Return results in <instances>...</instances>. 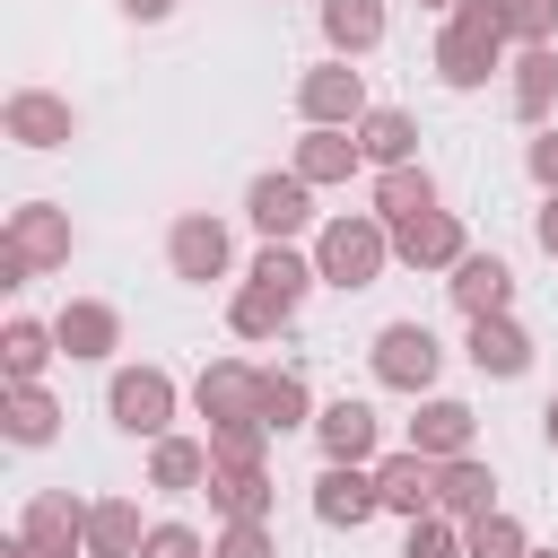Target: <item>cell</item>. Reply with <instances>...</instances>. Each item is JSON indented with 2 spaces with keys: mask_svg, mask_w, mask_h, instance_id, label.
<instances>
[{
  "mask_svg": "<svg viewBox=\"0 0 558 558\" xmlns=\"http://www.w3.org/2000/svg\"><path fill=\"white\" fill-rule=\"evenodd\" d=\"M506 52H514V35H506V17H497V0H462V9H445V35H436V78L445 87H488L497 70H506Z\"/></svg>",
  "mask_w": 558,
  "mask_h": 558,
  "instance_id": "1",
  "label": "cell"
},
{
  "mask_svg": "<svg viewBox=\"0 0 558 558\" xmlns=\"http://www.w3.org/2000/svg\"><path fill=\"white\" fill-rule=\"evenodd\" d=\"M384 262H392V227H384L375 209H340V218L314 227V270H323V288H375Z\"/></svg>",
  "mask_w": 558,
  "mask_h": 558,
  "instance_id": "2",
  "label": "cell"
},
{
  "mask_svg": "<svg viewBox=\"0 0 558 558\" xmlns=\"http://www.w3.org/2000/svg\"><path fill=\"white\" fill-rule=\"evenodd\" d=\"M174 375L166 366H113V384H105V418L122 427V436H174Z\"/></svg>",
  "mask_w": 558,
  "mask_h": 558,
  "instance_id": "3",
  "label": "cell"
},
{
  "mask_svg": "<svg viewBox=\"0 0 558 558\" xmlns=\"http://www.w3.org/2000/svg\"><path fill=\"white\" fill-rule=\"evenodd\" d=\"M436 375H445V340L427 331V323H384L375 331V384L384 392H436Z\"/></svg>",
  "mask_w": 558,
  "mask_h": 558,
  "instance_id": "4",
  "label": "cell"
},
{
  "mask_svg": "<svg viewBox=\"0 0 558 558\" xmlns=\"http://www.w3.org/2000/svg\"><path fill=\"white\" fill-rule=\"evenodd\" d=\"M296 113L305 122H331V131H357L375 105H366V70H349L340 52L331 61H314L305 78H296Z\"/></svg>",
  "mask_w": 558,
  "mask_h": 558,
  "instance_id": "5",
  "label": "cell"
},
{
  "mask_svg": "<svg viewBox=\"0 0 558 558\" xmlns=\"http://www.w3.org/2000/svg\"><path fill=\"white\" fill-rule=\"evenodd\" d=\"M244 218L262 227V244H296L314 227V183L288 166V174H253L244 183Z\"/></svg>",
  "mask_w": 558,
  "mask_h": 558,
  "instance_id": "6",
  "label": "cell"
},
{
  "mask_svg": "<svg viewBox=\"0 0 558 558\" xmlns=\"http://www.w3.org/2000/svg\"><path fill=\"white\" fill-rule=\"evenodd\" d=\"M227 262H235V244H227V218H209V209H183V218L166 227V270H174L183 288H209V279H227Z\"/></svg>",
  "mask_w": 558,
  "mask_h": 558,
  "instance_id": "7",
  "label": "cell"
},
{
  "mask_svg": "<svg viewBox=\"0 0 558 558\" xmlns=\"http://www.w3.org/2000/svg\"><path fill=\"white\" fill-rule=\"evenodd\" d=\"M17 541H26L35 558H87V497H70V488H35L26 514H17Z\"/></svg>",
  "mask_w": 558,
  "mask_h": 558,
  "instance_id": "8",
  "label": "cell"
},
{
  "mask_svg": "<svg viewBox=\"0 0 558 558\" xmlns=\"http://www.w3.org/2000/svg\"><path fill=\"white\" fill-rule=\"evenodd\" d=\"M0 244H9V253H26L35 270H70L78 227H70V209H61V201H17V209H9V227H0Z\"/></svg>",
  "mask_w": 558,
  "mask_h": 558,
  "instance_id": "9",
  "label": "cell"
},
{
  "mask_svg": "<svg viewBox=\"0 0 558 558\" xmlns=\"http://www.w3.org/2000/svg\"><path fill=\"white\" fill-rule=\"evenodd\" d=\"M375 514H384L375 462H323V480H314V523H331V532H357V523H375Z\"/></svg>",
  "mask_w": 558,
  "mask_h": 558,
  "instance_id": "10",
  "label": "cell"
},
{
  "mask_svg": "<svg viewBox=\"0 0 558 558\" xmlns=\"http://www.w3.org/2000/svg\"><path fill=\"white\" fill-rule=\"evenodd\" d=\"M0 131H9L17 148H70V140H78V105L52 96V87H17V96L0 105Z\"/></svg>",
  "mask_w": 558,
  "mask_h": 558,
  "instance_id": "11",
  "label": "cell"
},
{
  "mask_svg": "<svg viewBox=\"0 0 558 558\" xmlns=\"http://www.w3.org/2000/svg\"><path fill=\"white\" fill-rule=\"evenodd\" d=\"M192 410H201L209 427L262 418V366H244V357H209V366H201V384H192Z\"/></svg>",
  "mask_w": 558,
  "mask_h": 558,
  "instance_id": "12",
  "label": "cell"
},
{
  "mask_svg": "<svg viewBox=\"0 0 558 558\" xmlns=\"http://www.w3.org/2000/svg\"><path fill=\"white\" fill-rule=\"evenodd\" d=\"M436 480H445V462H436V453H418V445H401V453H375V488H384V514H401V523L436 514Z\"/></svg>",
  "mask_w": 558,
  "mask_h": 558,
  "instance_id": "13",
  "label": "cell"
},
{
  "mask_svg": "<svg viewBox=\"0 0 558 558\" xmlns=\"http://www.w3.org/2000/svg\"><path fill=\"white\" fill-rule=\"evenodd\" d=\"M52 340H61V357H78V366H105V357L122 349V314H113L105 296H70V305L52 314Z\"/></svg>",
  "mask_w": 558,
  "mask_h": 558,
  "instance_id": "14",
  "label": "cell"
},
{
  "mask_svg": "<svg viewBox=\"0 0 558 558\" xmlns=\"http://www.w3.org/2000/svg\"><path fill=\"white\" fill-rule=\"evenodd\" d=\"M506 105H514V122H549L558 113V44H514V61H506Z\"/></svg>",
  "mask_w": 558,
  "mask_h": 558,
  "instance_id": "15",
  "label": "cell"
},
{
  "mask_svg": "<svg viewBox=\"0 0 558 558\" xmlns=\"http://www.w3.org/2000/svg\"><path fill=\"white\" fill-rule=\"evenodd\" d=\"M314 445H323V462H375L384 453V418L366 401H323L314 410Z\"/></svg>",
  "mask_w": 558,
  "mask_h": 558,
  "instance_id": "16",
  "label": "cell"
},
{
  "mask_svg": "<svg viewBox=\"0 0 558 558\" xmlns=\"http://www.w3.org/2000/svg\"><path fill=\"white\" fill-rule=\"evenodd\" d=\"M462 253H471V235H462L453 209H427V218L392 227V262H410V270H453Z\"/></svg>",
  "mask_w": 558,
  "mask_h": 558,
  "instance_id": "17",
  "label": "cell"
},
{
  "mask_svg": "<svg viewBox=\"0 0 558 558\" xmlns=\"http://www.w3.org/2000/svg\"><path fill=\"white\" fill-rule=\"evenodd\" d=\"M462 357H471L480 375H497V384H514V375L532 366V331H523L514 314H471V340H462Z\"/></svg>",
  "mask_w": 558,
  "mask_h": 558,
  "instance_id": "18",
  "label": "cell"
},
{
  "mask_svg": "<svg viewBox=\"0 0 558 558\" xmlns=\"http://www.w3.org/2000/svg\"><path fill=\"white\" fill-rule=\"evenodd\" d=\"M471 436H480V410H471V401H453V392H418V418H410V445H418V453L453 462V453H471Z\"/></svg>",
  "mask_w": 558,
  "mask_h": 558,
  "instance_id": "19",
  "label": "cell"
},
{
  "mask_svg": "<svg viewBox=\"0 0 558 558\" xmlns=\"http://www.w3.org/2000/svg\"><path fill=\"white\" fill-rule=\"evenodd\" d=\"M270 462H209V506L218 523H270Z\"/></svg>",
  "mask_w": 558,
  "mask_h": 558,
  "instance_id": "20",
  "label": "cell"
},
{
  "mask_svg": "<svg viewBox=\"0 0 558 558\" xmlns=\"http://www.w3.org/2000/svg\"><path fill=\"white\" fill-rule=\"evenodd\" d=\"M445 288H453L462 323H471V314H514V270H506L497 253H462V262L445 270Z\"/></svg>",
  "mask_w": 558,
  "mask_h": 558,
  "instance_id": "21",
  "label": "cell"
},
{
  "mask_svg": "<svg viewBox=\"0 0 558 558\" xmlns=\"http://www.w3.org/2000/svg\"><path fill=\"white\" fill-rule=\"evenodd\" d=\"M314 192L323 183H349L357 166H366V148H357V131H331V122H305V140H296V157H288Z\"/></svg>",
  "mask_w": 558,
  "mask_h": 558,
  "instance_id": "22",
  "label": "cell"
},
{
  "mask_svg": "<svg viewBox=\"0 0 558 558\" xmlns=\"http://www.w3.org/2000/svg\"><path fill=\"white\" fill-rule=\"evenodd\" d=\"M427 209H445V192H436V174L410 157V166H375V218L384 227H410V218H427Z\"/></svg>",
  "mask_w": 558,
  "mask_h": 558,
  "instance_id": "23",
  "label": "cell"
},
{
  "mask_svg": "<svg viewBox=\"0 0 558 558\" xmlns=\"http://www.w3.org/2000/svg\"><path fill=\"white\" fill-rule=\"evenodd\" d=\"M436 514H453V523L497 514V471H488L480 453H453V462H445V480H436Z\"/></svg>",
  "mask_w": 558,
  "mask_h": 558,
  "instance_id": "24",
  "label": "cell"
},
{
  "mask_svg": "<svg viewBox=\"0 0 558 558\" xmlns=\"http://www.w3.org/2000/svg\"><path fill=\"white\" fill-rule=\"evenodd\" d=\"M148 488H166V497L209 488V436H157L148 445Z\"/></svg>",
  "mask_w": 558,
  "mask_h": 558,
  "instance_id": "25",
  "label": "cell"
},
{
  "mask_svg": "<svg viewBox=\"0 0 558 558\" xmlns=\"http://www.w3.org/2000/svg\"><path fill=\"white\" fill-rule=\"evenodd\" d=\"M140 497H87V558H140Z\"/></svg>",
  "mask_w": 558,
  "mask_h": 558,
  "instance_id": "26",
  "label": "cell"
},
{
  "mask_svg": "<svg viewBox=\"0 0 558 558\" xmlns=\"http://www.w3.org/2000/svg\"><path fill=\"white\" fill-rule=\"evenodd\" d=\"M314 17H323V44H331L340 61L375 52V44H384V26H392V17H384V0H323Z\"/></svg>",
  "mask_w": 558,
  "mask_h": 558,
  "instance_id": "27",
  "label": "cell"
},
{
  "mask_svg": "<svg viewBox=\"0 0 558 558\" xmlns=\"http://www.w3.org/2000/svg\"><path fill=\"white\" fill-rule=\"evenodd\" d=\"M0 436L26 445V453L52 445V436H61V401H52L44 384H9V401H0Z\"/></svg>",
  "mask_w": 558,
  "mask_h": 558,
  "instance_id": "28",
  "label": "cell"
},
{
  "mask_svg": "<svg viewBox=\"0 0 558 558\" xmlns=\"http://www.w3.org/2000/svg\"><path fill=\"white\" fill-rule=\"evenodd\" d=\"M61 357V340H52V323H0V375L9 384H44V366Z\"/></svg>",
  "mask_w": 558,
  "mask_h": 558,
  "instance_id": "29",
  "label": "cell"
},
{
  "mask_svg": "<svg viewBox=\"0 0 558 558\" xmlns=\"http://www.w3.org/2000/svg\"><path fill=\"white\" fill-rule=\"evenodd\" d=\"M357 148H366V166H410V157H418V122H410L401 105H375V113L357 122Z\"/></svg>",
  "mask_w": 558,
  "mask_h": 558,
  "instance_id": "30",
  "label": "cell"
},
{
  "mask_svg": "<svg viewBox=\"0 0 558 558\" xmlns=\"http://www.w3.org/2000/svg\"><path fill=\"white\" fill-rule=\"evenodd\" d=\"M288 314H296V305H288V296H270L262 279H244V288L227 296V331H235V340H279V331H288Z\"/></svg>",
  "mask_w": 558,
  "mask_h": 558,
  "instance_id": "31",
  "label": "cell"
},
{
  "mask_svg": "<svg viewBox=\"0 0 558 558\" xmlns=\"http://www.w3.org/2000/svg\"><path fill=\"white\" fill-rule=\"evenodd\" d=\"M262 427L288 436V427H314V392L296 366H262Z\"/></svg>",
  "mask_w": 558,
  "mask_h": 558,
  "instance_id": "32",
  "label": "cell"
},
{
  "mask_svg": "<svg viewBox=\"0 0 558 558\" xmlns=\"http://www.w3.org/2000/svg\"><path fill=\"white\" fill-rule=\"evenodd\" d=\"M244 279H262L270 296H288V305H305V288H314L323 270H314V253H296V244H262Z\"/></svg>",
  "mask_w": 558,
  "mask_h": 558,
  "instance_id": "33",
  "label": "cell"
},
{
  "mask_svg": "<svg viewBox=\"0 0 558 558\" xmlns=\"http://www.w3.org/2000/svg\"><path fill=\"white\" fill-rule=\"evenodd\" d=\"M462 541H471V558H532V532L497 506V514H480V523H462Z\"/></svg>",
  "mask_w": 558,
  "mask_h": 558,
  "instance_id": "34",
  "label": "cell"
},
{
  "mask_svg": "<svg viewBox=\"0 0 558 558\" xmlns=\"http://www.w3.org/2000/svg\"><path fill=\"white\" fill-rule=\"evenodd\" d=\"M401 558H471V541H462V523H453V514H418V523H410V541H401Z\"/></svg>",
  "mask_w": 558,
  "mask_h": 558,
  "instance_id": "35",
  "label": "cell"
},
{
  "mask_svg": "<svg viewBox=\"0 0 558 558\" xmlns=\"http://www.w3.org/2000/svg\"><path fill=\"white\" fill-rule=\"evenodd\" d=\"M209 462H270V427H262V418L209 427Z\"/></svg>",
  "mask_w": 558,
  "mask_h": 558,
  "instance_id": "36",
  "label": "cell"
},
{
  "mask_svg": "<svg viewBox=\"0 0 558 558\" xmlns=\"http://www.w3.org/2000/svg\"><path fill=\"white\" fill-rule=\"evenodd\" d=\"M514 44H558V0H497Z\"/></svg>",
  "mask_w": 558,
  "mask_h": 558,
  "instance_id": "37",
  "label": "cell"
},
{
  "mask_svg": "<svg viewBox=\"0 0 558 558\" xmlns=\"http://www.w3.org/2000/svg\"><path fill=\"white\" fill-rule=\"evenodd\" d=\"M209 558H279V541H270V523H227L209 541Z\"/></svg>",
  "mask_w": 558,
  "mask_h": 558,
  "instance_id": "38",
  "label": "cell"
},
{
  "mask_svg": "<svg viewBox=\"0 0 558 558\" xmlns=\"http://www.w3.org/2000/svg\"><path fill=\"white\" fill-rule=\"evenodd\" d=\"M140 558H209V541H201L192 523H148V541H140Z\"/></svg>",
  "mask_w": 558,
  "mask_h": 558,
  "instance_id": "39",
  "label": "cell"
},
{
  "mask_svg": "<svg viewBox=\"0 0 558 558\" xmlns=\"http://www.w3.org/2000/svg\"><path fill=\"white\" fill-rule=\"evenodd\" d=\"M523 166H532V183H541V192H558V122H541V131H532Z\"/></svg>",
  "mask_w": 558,
  "mask_h": 558,
  "instance_id": "40",
  "label": "cell"
},
{
  "mask_svg": "<svg viewBox=\"0 0 558 558\" xmlns=\"http://www.w3.org/2000/svg\"><path fill=\"white\" fill-rule=\"evenodd\" d=\"M113 9H122L131 26H166V17H174V0H113Z\"/></svg>",
  "mask_w": 558,
  "mask_h": 558,
  "instance_id": "41",
  "label": "cell"
},
{
  "mask_svg": "<svg viewBox=\"0 0 558 558\" xmlns=\"http://www.w3.org/2000/svg\"><path fill=\"white\" fill-rule=\"evenodd\" d=\"M532 235H541V253H558V192H541V209H532Z\"/></svg>",
  "mask_w": 558,
  "mask_h": 558,
  "instance_id": "42",
  "label": "cell"
},
{
  "mask_svg": "<svg viewBox=\"0 0 558 558\" xmlns=\"http://www.w3.org/2000/svg\"><path fill=\"white\" fill-rule=\"evenodd\" d=\"M541 436H549V453H558V392L541 401Z\"/></svg>",
  "mask_w": 558,
  "mask_h": 558,
  "instance_id": "43",
  "label": "cell"
},
{
  "mask_svg": "<svg viewBox=\"0 0 558 558\" xmlns=\"http://www.w3.org/2000/svg\"><path fill=\"white\" fill-rule=\"evenodd\" d=\"M0 558H26V541H9V549H0Z\"/></svg>",
  "mask_w": 558,
  "mask_h": 558,
  "instance_id": "44",
  "label": "cell"
},
{
  "mask_svg": "<svg viewBox=\"0 0 558 558\" xmlns=\"http://www.w3.org/2000/svg\"><path fill=\"white\" fill-rule=\"evenodd\" d=\"M418 9H462V0H418Z\"/></svg>",
  "mask_w": 558,
  "mask_h": 558,
  "instance_id": "45",
  "label": "cell"
},
{
  "mask_svg": "<svg viewBox=\"0 0 558 558\" xmlns=\"http://www.w3.org/2000/svg\"><path fill=\"white\" fill-rule=\"evenodd\" d=\"M532 558H558V549H532Z\"/></svg>",
  "mask_w": 558,
  "mask_h": 558,
  "instance_id": "46",
  "label": "cell"
}]
</instances>
